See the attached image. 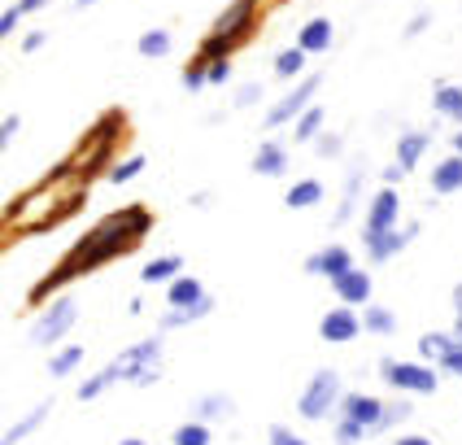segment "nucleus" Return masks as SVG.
Returning a JSON list of instances; mask_svg holds the SVG:
<instances>
[{
	"mask_svg": "<svg viewBox=\"0 0 462 445\" xmlns=\"http://www.w3.org/2000/svg\"><path fill=\"white\" fill-rule=\"evenodd\" d=\"M428 144H432L428 131H402V135H397V162L406 166V175L419 166V157L428 153Z\"/></svg>",
	"mask_w": 462,
	"mask_h": 445,
	"instance_id": "obj_22",
	"label": "nucleus"
},
{
	"mask_svg": "<svg viewBox=\"0 0 462 445\" xmlns=\"http://www.w3.org/2000/svg\"><path fill=\"white\" fill-rule=\"evenodd\" d=\"M397 218H402V197H397V188H380L371 201H366V223H362V240H375V236H384L397 227Z\"/></svg>",
	"mask_w": 462,
	"mask_h": 445,
	"instance_id": "obj_8",
	"label": "nucleus"
},
{
	"mask_svg": "<svg viewBox=\"0 0 462 445\" xmlns=\"http://www.w3.org/2000/svg\"><path fill=\"white\" fill-rule=\"evenodd\" d=\"M214 311V297H201L197 306H183V311H166L162 314V332L166 328H183V323H197V319H206Z\"/></svg>",
	"mask_w": 462,
	"mask_h": 445,
	"instance_id": "obj_29",
	"label": "nucleus"
},
{
	"mask_svg": "<svg viewBox=\"0 0 462 445\" xmlns=\"http://www.w3.org/2000/svg\"><path fill=\"white\" fill-rule=\"evenodd\" d=\"M201 297H209V292H206V284H201L197 275H180V280H171V284H166V306H171V311L197 306Z\"/></svg>",
	"mask_w": 462,
	"mask_h": 445,
	"instance_id": "obj_19",
	"label": "nucleus"
},
{
	"mask_svg": "<svg viewBox=\"0 0 462 445\" xmlns=\"http://www.w3.org/2000/svg\"><path fill=\"white\" fill-rule=\"evenodd\" d=\"M44 40H49V31H26L23 52H40V49H44Z\"/></svg>",
	"mask_w": 462,
	"mask_h": 445,
	"instance_id": "obj_45",
	"label": "nucleus"
},
{
	"mask_svg": "<svg viewBox=\"0 0 462 445\" xmlns=\"http://www.w3.org/2000/svg\"><path fill=\"white\" fill-rule=\"evenodd\" d=\"M362 332V314L354 306H332V311L319 319V337L328 345H349Z\"/></svg>",
	"mask_w": 462,
	"mask_h": 445,
	"instance_id": "obj_11",
	"label": "nucleus"
},
{
	"mask_svg": "<svg viewBox=\"0 0 462 445\" xmlns=\"http://www.w3.org/2000/svg\"><path fill=\"white\" fill-rule=\"evenodd\" d=\"M231 415H236V397H231V393H201V397L192 402V419H201V423L231 419Z\"/></svg>",
	"mask_w": 462,
	"mask_h": 445,
	"instance_id": "obj_17",
	"label": "nucleus"
},
{
	"mask_svg": "<svg viewBox=\"0 0 462 445\" xmlns=\"http://www.w3.org/2000/svg\"><path fill=\"white\" fill-rule=\"evenodd\" d=\"M206 83H209V61L201 57V52H197V57L183 66V88H188V92H201Z\"/></svg>",
	"mask_w": 462,
	"mask_h": 445,
	"instance_id": "obj_34",
	"label": "nucleus"
},
{
	"mask_svg": "<svg viewBox=\"0 0 462 445\" xmlns=\"http://www.w3.org/2000/svg\"><path fill=\"white\" fill-rule=\"evenodd\" d=\"M345 271H354V254L345 245H323L306 258V275H319V280H340Z\"/></svg>",
	"mask_w": 462,
	"mask_h": 445,
	"instance_id": "obj_12",
	"label": "nucleus"
},
{
	"mask_svg": "<svg viewBox=\"0 0 462 445\" xmlns=\"http://www.w3.org/2000/svg\"><path fill=\"white\" fill-rule=\"evenodd\" d=\"M454 311H462V280L454 284Z\"/></svg>",
	"mask_w": 462,
	"mask_h": 445,
	"instance_id": "obj_50",
	"label": "nucleus"
},
{
	"mask_svg": "<svg viewBox=\"0 0 462 445\" xmlns=\"http://www.w3.org/2000/svg\"><path fill=\"white\" fill-rule=\"evenodd\" d=\"M18 23H23V14H18V5H9V9H5V14H0V35H5V40H9V35H14V31H18Z\"/></svg>",
	"mask_w": 462,
	"mask_h": 445,
	"instance_id": "obj_42",
	"label": "nucleus"
},
{
	"mask_svg": "<svg viewBox=\"0 0 462 445\" xmlns=\"http://www.w3.org/2000/svg\"><path fill=\"white\" fill-rule=\"evenodd\" d=\"M393 445H432V441H428V437H419V432H402Z\"/></svg>",
	"mask_w": 462,
	"mask_h": 445,
	"instance_id": "obj_49",
	"label": "nucleus"
},
{
	"mask_svg": "<svg viewBox=\"0 0 462 445\" xmlns=\"http://www.w3.org/2000/svg\"><path fill=\"white\" fill-rule=\"evenodd\" d=\"M340 402H345V393H340V375L323 366V371H314V375H310V385L301 389L297 411H301V419L319 423V419H328L332 411H340Z\"/></svg>",
	"mask_w": 462,
	"mask_h": 445,
	"instance_id": "obj_3",
	"label": "nucleus"
},
{
	"mask_svg": "<svg viewBox=\"0 0 462 445\" xmlns=\"http://www.w3.org/2000/svg\"><path fill=\"white\" fill-rule=\"evenodd\" d=\"M262 97H266V92H262V83H245V88H240V97H236V109H249V105H257Z\"/></svg>",
	"mask_w": 462,
	"mask_h": 445,
	"instance_id": "obj_41",
	"label": "nucleus"
},
{
	"mask_svg": "<svg viewBox=\"0 0 462 445\" xmlns=\"http://www.w3.org/2000/svg\"><path fill=\"white\" fill-rule=\"evenodd\" d=\"M454 337L462 340V311H458V319H454Z\"/></svg>",
	"mask_w": 462,
	"mask_h": 445,
	"instance_id": "obj_51",
	"label": "nucleus"
},
{
	"mask_svg": "<svg viewBox=\"0 0 462 445\" xmlns=\"http://www.w3.org/2000/svg\"><path fill=\"white\" fill-rule=\"evenodd\" d=\"M257 5H262V0H231L227 9H223V14L214 18V26H209V31L227 35L231 44L240 49V44H245V40L254 35V26H257Z\"/></svg>",
	"mask_w": 462,
	"mask_h": 445,
	"instance_id": "obj_9",
	"label": "nucleus"
},
{
	"mask_svg": "<svg viewBox=\"0 0 462 445\" xmlns=\"http://www.w3.org/2000/svg\"><path fill=\"white\" fill-rule=\"evenodd\" d=\"M340 415L354 419V423H362L366 432H380V428H384V415H388V402L371 397V393H345Z\"/></svg>",
	"mask_w": 462,
	"mask_h": 445,
	"instance_id": "obj_10",
	"label": "nucleus"
},
{
	"mask_svg": "<svg viewBox=\"0 0 462 445\" xmlns=\"http://www.w3.org/2000/svg\"><path fill=\"white\" fill-rule=\"evenodd\" d=\"M362 328L375 332V337H388V332L397 328V319H393L388 306H366V311H362Z\"/></svg>",
	"mask_w": 462,
	"mask_h": 445,
	"instance_id": "obj_33",
	"label": "nucleus"
},
{
	"mask_svg": "<svg viewBox=\"0 0 462 445\" xmlns=\"http://www.w3.org/2000/svg\"><path fill=\"white\" fill-rule=\"evenodd\" d=\"M266 445H310L306 437H297L292 428H283V423H271V432H266Z\"/></svg>",
	"mask_w": 462,
	"mask_h": 445,
	"instance_id": "obj_38",
	"label": "nucleus"
},
{
	"mask_svg": "<svg viewBox=\"0 0 462 445\" xmlns=\"http://www.w3.org/2000/svg\"><path fill=\"white\" fill-rule=\"evenodd\" d=\"M314 149H319L323 157H340V153H345V140H340V135H332V131H323V135L314 140Z\"/></svg>",
	"mask_w": 462,
	"mask_h": 445,
	"instance_id": "obj_39",
	"label": "nucleus"
},
{
	"mask_svg": "<svg viewBox=\"0 0 462 445\" xmlns=\"http://www.w3.org/2000/svg\"><path fill=\"white\" fill-rule=\"evenodd\" d=\"M319 88H323V75H310V70H306V75L297 79V88H292V92H283L280 101H275L271 109H266L262 127H266V131L292 127V123H297V118L306 114L310 105H314V92H319Z\"/></svg>",
	"mask_w": 462,
	"mask_h": 445,
	"instance_id": "obj_4",
	"label": "nucleus"
},
{
	"mask_svg": "<svg viewBox=\"0 0 462 445\" xmlns=\"http://www.w3.org/2000/svg\"><path fill=\"white\" fill-rule=\"evenodd\" d=\"M454 345H462V340L445 337V332H423V337H419V358H423V363H440V354H449Z\"/></svg>",
	"mask_w": 462,
	"mask_h": 445,
	"instance_id": "obj_28",
	"label": "nucleus"
},
{
	"mask_svg": "<svg viewBox=\"0 0 462 445\" xmlns=\"http://www.w3.org/2000/svg\"><path fill=\"white\" fill-rule=\"evenodd\" d=\"M18 131H23V118H18V114H5V123H0V144H14Z\"/></svg>",
	"mask_w": 462,
	"mask_h": 445,
	"instance_id": "obj_43",
	"label": "nucleus"
},
{
	"mask_svg": "<svg viewBox=\"0 0 462 445\" xmlns=\"http://www.w3.org/2000/svg\"><path fill=\"white\" fill-rule=\"evenodd\" d=\"M144 166H149L144 157L131 153V157H123V162H114V166H109V180H114V183H131L135 175H144Z\"/></svg>",
	"mask_w": 462,
	"mask_h": 445,
	"instance_id": "obj_35",
	"label": "nucleus"
},
{
	"mask_svg": "<svg viewBox=\"0 0 462 445\" xmlns=\"http://www.w3.org/2000/svg\"><path fill=\"white\" fill-rule=\"evenodd\" d=\"M49 411H52V402H40L35 411H26V415L18 419V423H14L9 432H5V445H18V441H26V437H31V432H35V428H40V423L49 419Z\"/></svg>",
	"mask_w": 462,
	"mask_h": 445,
	"instance_id": "obj_26",
	"label": "nucleus"
},
{
	"mask_svg": "<svg viewBox=\"0 0 462 445\" xmlns=\"http://www.w3.org/2000/svg\"><path fill=\"white\" fill-rule=\"evenodd\" d=\"M135 49H140V57H144V61H162V57L171 52V31H166V26L144 31V35L135 40Z\"/></svg>",
	"mask_w": 462,
	"mask_h": 445,
	"instance_id": "obj_27",
	"label": "nucleus"
},
{
	"mask_svg": "<svg viewBox=\"0 0 462 445\" xmlns=\"http://www.w3.org/2000/svg\"><path fill=\"white\" fill-rule=\"evenodd\" d=\"M75 5H79V9H88V5H97V0H75Z\"/></svg>",
	"mask_w": 462,
	"mask_h": 445,
	"instance_id": "obj_54",
	"label": "nucleus"
},
{
	"mask_svg": "<svg viewBox=\"0 0 462 445\" xmlns=\"http://www.w3.org/2000/svg\"><path fill=\"white\" fill-rule=\"evenodd\" d=\"M414 236H419V223H406V227H393V232L384 236H375V240H366V258L371 262H388V258H397L406 245H411Z\"/></svg>",
	"mask_w": 462,
	"mask_h": 445,
	"instance_id": "obj_14",
	"label": "nucleus"
},
{
	"mask_svg": "<svg viewBox=\"0 0 462 445\" xmlns=\"http://www.w3.org/2000/svg\"><path fill=\"white\" fill-rule=\"evenodd\" d=\"M332 292L340 297V306H371V292H375V280L371 271H345L340 280H332Z\"/></svg>",
	"mask_w": 462,
	"mask_h": 445,
	"instance_id": "obj_13",
	"label": "nucleus"
},
{
	"mask_svg": "<svg viewBox=\"0 0 462 445\" xmlns=\"http://www.w3.org/2000/svg\"><path fill=\"white\" fill-rule=\"evenodd\" d=\"M44 5H49V0H18V14H40V9H44Z\"/></svg>",
	"mask_w": 462,
	"mask_h": 445,
	"instance_id": "obj_48",
	"label": "nucleus"
},
{
	"mask_svg": "<svg viewBox=\"0 0 462 445\" xmlns=\"http://www.w3.org/2000/svg\"><path fill=\"white\" fill-rule=\"evenodd\" d=\"M75 319H79V301H75V297H52V301H44L40 319L31 323V345L52 349L57 340L75 328Z\"/></svg>",
	"mask_w": 462,
	"mask_h": 445,
	"instance_id": "obj_5",
	"label": "nucleus"
},
{
	"mask_svg": "<svg viewBox=\"0 0 462 445\" xmlns=\"http://www.w3.org/2000/svg\"><path fill=\"white\" fill-rule=\"evenodd\" d=\"M332 40H336L332 18H310V23L297 31V44H301L310 57H319V52H332Z\"/></svg>",
	"mask_w": 462,
	"mask_h": 445,
	"instance_id": "obj_16",
	"label": "nucleus"
},
{
	"mask_svg": "<svg viewBox=\"0 0 462 445\" xmlns=\"http://www.w3.org/2000/svg\"><path fill=\"white\" fill-rule=\"evenodd\" d=\"M428 31V14H419V18H411V26H406V40H419Z\"/></svg>",
	"mask_w": 462,
	"mask_h": 445,
	"instance_id": "obj_47",
	"label": "nucleus"
},
{
	"mask_svg": "<svg viewBox=\"0 0 462 445\" xmlns=\"http://www.w3.org/2000/svg\"><path fill=\"white\" fill-rule=\"evenodd\" d=\"M440 371H445V375H462V345H454V349H449V354H440Z\"/></svg>",
	"mask_w": 462,
	"mask_h": 445,
	"instance_id": "obj_40",
	"label": "nucleus"
},
{
	"mask_svg": "<svg viewBox=\"0 0 462 445\" xmlns=\"http://www.w3.org/2000/svg\"><path fill=\"white\" fill-rule=\"evenodd\" d=\"M366 437H371V432H366L362 423H354V419H345V415L336 419V445H362Z\"/></svg>",
	"mask_w": 462,
	"mask_h": 445,
	"instance_id": "obj_37",
	"label": "nucleus"
},
{
	"mask_svg": "<svg viewBox=\"0 0 462 445\" xmlns=\"http://www.w3.org/2000/svg\"><path fill=\"white\" fill-rule=\"evenodd\" d=\"M118 380H127V371H123V363L114 358V363L101 366L97 375H88V380H83V385L75 389V397H79V402H97V397H101L109 385H118Z\"/></svg>",
	"mask_w": 462,
	"mask_h": 445,
	"instance_id": "obj_18",
	"label": "nucleus"
},
{
	"mask_svg": "<svg viewBox=\"0 0 462 445\" xmlns=\"http://www.w3.org/2000/svg\"><path fill=\"white\" fill-rule=\"evenodd\" d=\"M432 192L437 197H449V192H462V153L445 157L432 166Z\"/></svg>",
	"mask_w": 462,
	"mask_h": 445,
	"instance_id": "obj_21",
	"label": "nucleus"
},
{
	"mask_svg": "<svg viewBox=\"0 0 462 445\" xmlns=\"http://www.w3.org/2000/svg\"><path fill=\"white\" fill-rule=\"evenodd\" d=\"M231 79V57H223V61H209V83L218 88V83H227Z\"/></svg>",
	"mask_w": 462,
	"mask_h": 445,
	"instance_id": "obj_44",
	"label": "nucleus"
},
{
	"mask_svg": "<svg viewBox=\"0 0 462 445\" xmlns=\"http://www.w3.org/2000/svg\"><path fill=\"white\" fill-rule=\"evenodd\" d=\"M358 188H362V171H354V175L345 180V197H340V206H336V214H332V227L349 223V214H354V206H358Z\"/></svg>",
	"mask_w": 462,
	"mask_h": 445,
	"instance_id": "obj_32",
	"label": "nucleus"
},
{
	"mask_svg": "<svg viewBox=\"0 0 462 445\" xmlns=\"http://www.w3.org/2000/svg\"><path fill=\"white\" fill-rule=\"evenodd\" d=\"M306 57H310V52L301 49V44L283 49L280 57H275V75H280V79H301V75H306Z\"/></svg>",
	"mask_w": 462,
	"mask_h": 445,
	"instance_id": "obj_31",
	"label": "nucleus"
},
{
	"mask_svg": "<svg viewBox=\"0 0 462 445\" xmlns=\"http://www.w3.org/2000/svg\"><path fill=\"white\" fill-rule=\"evenodd\" d=\"M323 123H328V114H323V105H310L306 114L292 123V140L297 144H314L319 135H323Z\"/></svg>",
	"mask_w": 462,
	"mask_h": 445,
	"instance_id": "obj_24",
	"label": "nucleus"
},
{
	"mask_svg": "<svg viewBox=\"0 0 462 445\" xmlns=\"http://www.w3.org/2000/svg\"><path fill=\"white\" fill-rule=\"evenodd\" d=\"M380 180H384L388 188H397V183L406 180V166H402V162H393V166H384V175H380Z\"/></svg>",
	"mask_w": 462,
	"mask_h": 445,
	"instance_id": "obj_46",
	"label": "nucleus"
},
{
	"mask_svg": "<svg viewBox=\"0 0 462 445\" xmlns=\"http://www.w3.org/2000/svg\"><path fill=\"white\" fill-rule=\"evenodd\" d=\"M149 232H153V214H149L144 206H123V209H114V214H105L101 223H97L88 236H79L75 249L57 262L40 284L31 288V301L44 306L49 292H57L61 284H70V280H79V275H92V271L105 266V262L135 254Z\"/></svg>",
	"mask_w": 462,
	"mask_h": 445,
	"instance_id": "obj_1",
	"label": "nucleus"
},
{
	"mask_svg": "<svg viewBox=\"0 0 462 445\" xmlns=\"http://www.w3.org/2000/svg\"><path fill=\"white\" fill-rule=\"evenodd\" d=\"M79 363H83V345H61V349L52 354L49 375H52V380H61V375H75Z\"/></svg>",
	"mask_w": 462,
	"mask_h": 445,
	"instance_id": "obj_30",
	"label": "nucleus"
},
{
	"mask_svg": "<svg viewBox=\"0 0 462 445\" xmlns=\"http://www.w3.org/2000/svg\"><path fill=\"white\" fill-rule=\"evenodd\" d=\"M323 201V180H297L288 188V197H283V206L288 209H310Z\"/></svg>",
	"mask_w": 462,
	"mask_h": 445,
	"instance_id": "obj_25",
	"label": "nucleus"
},
{
	"mask_svg": "<svg viewBox=\"0 0 462 445\" xmlns=\"http://www.w3.org/2000/svg\"><path fill=\"white\" fill-rule=\"evenodd\" d=\"M175 445H209V423L201 419H188L175 428Z\"/></svg>",
	"mask_w": 462,
	"mask_h": 445,
	"instance_id": "obj_36",
	"label": "nucleus"
},
{
	"mask_svg": "<svg viewBox=\"0 0 462 445\" xmlns=\"http://www.w3.org/2000/svg\"><path fill=\"white\" fill-rule=\"evenodd\" d=\"M380 375H384V385H393L397 393H419V397L437 393V385H440L437 366H428V363H397V358H384V363H380Z\"/></svg>",
	"mask_w": 462,
	"mask_h": 445,
	"instance_id": "obj_7",
	"label": "nucleus"
},
{
	"mask_svg": "<svg viewBox=\"0 0 462 445\" xmlns=\"http://www.w3.org/2000/svg\"><path fill=\"white\" fill-rule=\"evenodd\" d=\"M454 153H462V131H454Z\"/></svg>",
	"mask_w": 462,
	"mask_h": 445,
	"instance_id": "obj_52",
	"label": "nucleus"
},
{
	"mask_svg": "<svg viewBox=\"0 0 462 445\" xmlns=\"http://www.w3.org/2000/svg\"><path fill=\"white\" fill-rule=\"evenodd\" d=\"M432 109H437L440 118H449V123L462 127V88L458 83H437V88H432Z\"/></svg>",
	"mask_w": 462,
	"mask_h": 445,
	"instance_id": "obj_23",
	"label": "nucleus"
},
{
	"mask_svg": "<svg viewBox=\"0 0 462 445\" xmlns=\"http://www.w3.org/2000/svg\"><path fill=\"white\" fill-rule=\"evenodd\" d=\"M183 275V258L180 254H162V258L144 262V271H140V284L153 288V284H171V280H180Z\"/></svg>",
	"mask_w": 462,
	"mask_h": 445,
	"instance_id": "obj_20",
	"label": "nucleus"
},
{
	"mask_svg": "<svg viewBox=\"0 0 462 445\" xmlns=\"http://www.w3.org/2000/svg\"><path fill=\"white\" fill-rule=\"evenodd\" d=\"M283 171H288V149H283L280 140H262L254 153V175H266V180H280Z\"/></svg>",
	"mask_w": 462,
	"mask_h": 445,
	"instance_id": "obj_15",
	"label": "nucleus"
},
{
	"mask_svg": "<svg viewBox=\"0 0 462 445\" xmlns=\"http://www.w3.org/2000/svg\"><path fill=\"white\" fill-rule=\"evenodd\" d=\"M162 332L149 340H140V345H131V349H123L118 354V363H123V371H127V385H135V389H149V385H157L162 380Z\"/></svg>",
	"mask_w": 462,
	"mask_h": 445,
	"instance_id": "obj_6",
	"label": "nucleus"
},
{
	"mask_svg": "<svg viewBox=\"0 0 462 445\" xmlns=\"http://www.w3.org/2000/svg\"><path fill=\"white\" fill-rule=\"evenodd\" d=\"M118 445H149V441H140V437H127V441H118Z\"/></svg>",
	"mask_w": 462,
	"mask_h": 445,
	"instance_id": "obj_53",
	"label": "nucleus"
},
{
	"mask_svg": "<svg viewBox=\"0 0 462 445\" xmlns=\"http://www.w3.org/2000/svg\"><path fill=\"white\" fill-rule=\"evenodd\" d=\"M127 135V114L123 109H105L101 118L92 123V131L83 135L75 153H70V166H75L79 183H92L101 175V166H114V144Z\"/></svg>",
	"mask_w": 462,
	"mask_h": 445,
	"instance_id": "obj_2",
	"label": "nucleus"
}]
</instances>
